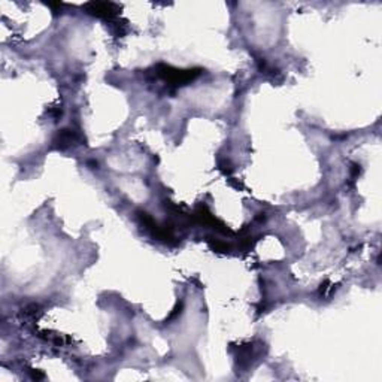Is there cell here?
<instances>
[{
	"mask_svg": "<svg viewBox=\"0 0 382 382\" xmlns=\"http://www.w3.org/2000/svg\"><path fill=\"white\" fill-rule=\"evenodd\" d=\"M78 139L80 138H78V135L73 130H62L57 135V138L54 139V143L57 145V148L64 149V148H69V146L75 145V143L78 142Z\"/></svg>",
	"mask_w": 382,
	"mask_h": 382,
	"instance_id": "6da1fadb",
	"label": "cell"
},
{
	"mask_svg": "<svg viewBox=\"0 0 382 382\" xmlns=\"http://www.w3.org/2000/svg\"><path fill=\"white\" fill-rule=\"evenodd\" d=\"M90 12L99 16H112L117 14V6L113 3H91Z\"/></svg>",
	"mask_w": 382,
	"mask_h": 382,
	"instance_id": "7a4b0ae2",
	"label": "cell"
}]
</instances>
